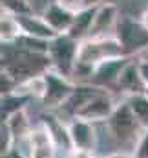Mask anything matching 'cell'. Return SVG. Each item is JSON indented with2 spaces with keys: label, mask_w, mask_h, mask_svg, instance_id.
<instances>
[{
  "label": "cell",
  "mask_w": 148,
  "mask_h": 158,
  "mask_svg": "<svg viewBox=\"0 0 148 158\" xmlns=\"http://www.w3.org/2000/svg\"><path fill=\"white\" fill-rule=\"evenodd\" d=\"M106 129L110 132V136L113 138L115 145L119 147H135L139 136L143 134V127L137 121L132 107L128 105V101L123 98L119 99L113 114H111L108 121H106Z\"/></svg>",
  "instance_id": "obj_1"
},
{
  "label": "cell",
  "mask_w": 148,
  "mask_h": 158,
  "mask_svg": "<svg viewBox=\"0 0 148 158\" xmlns=\"http://www.w3.org/2000/svg\"><path fill=\"white\" fill-rule=\"evenodd\" d=\"M117 57H126V55H124L119 40L115 39V35H111V37H88V39L80 40V44H79L77 63L95 68L97 64L110 61V59H117Z\"/></svg>",
  "instance_id": "obj_2"
},
{
  "label": "cell",
  "mask_w": 148,
  "mask_h": 158,
  "mask_svg": "<svg viewBox=\"0 0 148 158\" xmlns=\"http://www.w3.org/2000/svg\"><path fill=\"white\" fill-rule=\"evenodd\" d=\"M115 39L123 46V52L126 57L134 59L148 52V28L143 26L141 20L121 17L115 30Z\"/></svg>",
  "instance_id": "obj_3"
},
{
  "label": "cell",
  "mask_w": 148,
  "mask_h": 158,
  "mask_svg": "<svg viewBox=\"0 0 148 158\" xmlns=\"http://www.w3.org/2000/svg\"><path fill=\"white\" fill-rule=\"evenodd\" d=\"M79 40L70 37L68 33L57 35L55 39L49 40V50H48V57L51 61V68L57 70L62 76L72 77L73 66L77 63V55H79Z\"/></svg>",
  "instance_id": "obj_4"
},
{
  "label": "cell",
  "mask_w": 148,
  "mask_h": 158,
  "mask_svg": "<svg viewBox=\"0 0 148 158\" xmlns=\"http://www.w3.org/2000/svg\"><path fill=\"white\" fill-rule=\"evenodd\" d=\"M44 76H46V85L48 86H46V96H44V99L40 103L44 105V109L48 112H55L72 96V92L75 90L77 83H73V79L68 77V76L59 74L53 68H49Z\"/></svg>",
  "instance_id": "obj_5"
},
{
  "label": "cell",
  "mask_w": 148,
  "mask_h": 158,
  "mask_svg": "<svg viewBox=\"0 0 148 158\" xmlns=\"http://www.w3.org/2000/svg\"><path fill=\"white\" fill-rule=\"evenodd\" d=\"M117 99L115 96L111 94V90H104V88H99L92 98L90 101L79 110V114L75 118H82V119H88L92 123H104L108 121L115 107H117Z\"/></svg>",
  "instance_id": "obj_6"
},
{
  "label": "cell",
  "mask_w": 148,
  "mask_h": 158,
  "mask_svg": "<svg viewBox=\"0 0 148 158\" xmlns=\"http://www.w3.org/2000/svg\"><path fill=\"white\" fill-rule=\"evenodd\" d=\"M68 132L73 151H92V153L97 151L99 145L97 123H92L82 118H73L68 121Z\"/></svg>",
  "instance_id": "obj_7"
},
{
  "label": "cell",
  "mask_w": 148,
  "mask_h": 158,
  "mask_svg": "<svg viewBox=\"0 0 148 158\" xmlns=\"http://www.w3.org/2000/svg\"><path fill=\"white\" fill-rule=\"evenodd\" d=\"M28 143V158H57L59 149L51 140L48 127L40 121L33 127L31 134L26 138Z\"/></svg>",
  "instance_id": "obj_8"
},
{
  "label": "cell",
  "mask_w": 148,
  "mask_h": 158,
  "mask_svg": "<svg viewBox=\"0 0 148 158\" xmlns=\"http://www.w3.org/2000/svg\"><path fill=\"white\" fill-rule=\"evenodd\" d=\"M130 59L132 57H117V59H110V61H104V63L97 64L95 70H93L90 85H93L97 88H104V90H115L119 76H121L123 68L128 64Z\"/></svg>",
  "instance_id": "obj_9"
},
{
  "label": "cell",
  "mask_w": 148,
  "mask_h": 158,
  "mask_svg": "<svg viewBox=\"0 0 148 158\" xmlns=\"http://www.w3.org/2000/svg\"><path fill=\"white\" fill-rule=\"evenodd\" d=\"M119 20H121V13H119L117 4L104 2L101 6H97L90 37H111V35H115Z\"/></svg>",
  "instance_id": "obj_10"
},
{
  "label": "cell",
  "mask_w": 148,
  "mask_h": 158,
  "mask_svg": "<svg viewBox=\"0 0 148 158\" xmlns=\"http://www.w3.org/2000/svg\"><path fill=\"white\" fill-rule=\"evenodd\" d=\"M17 20H18V26L22 30L24 35H29V37H35V39H42V40H51L57 37V33L48 26V22L44 20V17L40 13H22V15H17Z\"/></svg>",
  "instance_id": "obj_11"
},
{
  "label": "cell",
  "mask_w": 148,
  "mask_h": 158,
  "mask_svg": "<svg viewBox=\"0 0 148 158\" xmlns=\"http://www.w3.org/2000/svg\"><path fill=\"white\" fill-rule=\"evenodd\" d=\"M40 15L44 17V20L48 22V26H49L57 35H62V33H68V31H70L72 22H73V17H75V13L64 9V7L59 6L57 2L48 4Z\"/></svg>",
  "instance_id": "obj_12"
},
{
  "label": "cell",
  "mask_w": 148,
  "mask_h": 158,
  "mask_svg": "<svg viewBox=\"0 0 148 158\" xmlns=\"http://www.w3.org/2000/svg\"><path fill=\"white\" fill-rule=\"evenodd\" d=\"M115 90H119L124 98L134 96V94H143V92H145V85H143V81H141V77H139L137 61H135V59H130L128 64L123 68Z\"/></svg>",
  "instance_id": "obj_13"
},
{
  "label": "cell",
  "mask_w": 148,
  "mask_h": 158,
  "mask_svg": "<svg viewBox=\"0 0 148 158\" xmlns=\"http://www.w3.org/2000/svg\"><path fill=\"white\" fill-rule=\"evenodd\" d=\"M95 11H97V6H88V7L80 9L79 13H75L73 22H72V28H70L68 35L73 37L75 40H79V42L84 40V39H88L90 33H92Z\"/></svg>",
  "instance_id": "obj_14"
},
{
  "label": "cell",
  "mask_w": 148,
  "mask_h": 158,
  "mask_svg": "<svg viewBox=\"0 0 148 158\" xmlns=\"http://www.w3.org/2000/svg\"><path fill=\"white\" fill-rule=\"evenodd\" d=\"M6 125H7V129H9V132H11V136H13V140H15V145L20 143V142H24V140L31 134V131H33V127H35V125L31 123L29 114H28V109L15 112L11 118L6 121Z\"/></svg>",
  "instance_id": "obj_15"
},
{
  "label": "cell",
  "mask_w": 148,
  "mask_h": 158,
  "mask_svg": "<svg viewBox=\"0 0 148 158\" xmlns=\"http://www.w3.org/2000/svg\"><path fill=\"white\" fill-rule=\"evenodd\" d=\"M29 101H31V98H28V96H24L20 92H13V94H7V96H2L0 98V121L6 123L15 112L28 109Z\"/></svg>",
  "instance_id": "obj_16"
},
{
  "label": "cell",
  "mask_w": 148,
  "mask_h": 158,
  "mask_svg": "<svg viewBox=\"0 0 148 158\" xmlns=\"http://www.w3.org/2000/svg\"><path fill=\"white\" fill-rule=\"evenodd\" d=\"M22 35V30L18 26L17 15L11 13H0V46H7L17 42Z\"/></svg>",
  "instance_id": "obj_17"
},
{
  "label": "cell",
  "mask_w": 148,
  "mask_h": 158,
  "mask_svg": "<svg viewBox=\"0 0 148 158\" xmlns=\"http://www.w3.org/2000/svg\"><path fill=\"white\" fill-rule=\"evenodd\" d=\"M46 86H48V85H46V76L40 74V76H33V77L22 81V83L18 85L17 92L24 94V96H28V98H31V99L42 101L44 96H46Z\"/></svg>",
  "instance_id": "obj_18"
},
{
  "label": "cell",
  "mask_w": 148,
  "mask_h": 158,
  "mask_svg": "<svg viewBox=\"0 0 148 158\" xmlns=\"http://www.w3.org/2000/svg\"><path fill=\"white\" fill-rule=\"evenodd\" d=\"M124 99L132 107V110H134L137 121L141 123V127L148 129V98L145 94H134V96H128Z\"/></svg>",
  "instance_id": "obj_19"
},
{
  "label": "cell",
  "mask_w": 148,
  "mask_h": 158,
  "mask_svg": "<svg viewBox=\"0 0 148 158\" xmlns=\"http://www.w3.org/2000/svg\"><path fill=\"white\" fill-rule=\"evenodd\" d=\"M0 9L2 13H11V15H22L33 11V7L26 0H0Z\"/></svg>",
  "instance_id": "obj_20"
},
{
  "label": "cell",
  "mask_w": 148,
  "mask_h": 158,
  "mask_svg": "<svg viewBox=\"0 0 148 158\" xmlns=\"http://www.w3.org/2000/svg\"><path fill=\"white\" fill-rule=\"evenodd\" d=\"M17 88H18L17 79L13 77L7 70L0 68V98H2V96H7V94H13V92H17Z\"/></svg>",
  "instance_id": "obj_21"
},
{
  "label": "cell",
  "mask_w": 148,
  "mask_h": 158,
  "mask_svg": "<svg viewBox=\"0 0 148 158\" xmlns=\"http://www.w3.org/2000/svg\"><path fill=\"white\" fill-rule=\"evenodd\" d=\"M134 158H148V129L143 131V134L139 136L135 147L132 149Z\"/></svg>",
  "instance_id": "obj_22"
},
{
  "label": "cell",
  "mask_w": 148,
  "mask_h": 158,
  "mask_svg": "<svg viewBox=\"0 0 148 158\" xmlns=\"http://www.w3.org/2000/svg\"><path fill=\"white\" fill-rule=\"evenodd\" d=\"M59 6H62L64 9H68V11H72V13H79L80 9H84V7H88V4H86V0H55Z\"/></svg>",
  "instance_id": "obj_23"
},
{
  "label": "cell",
  "mask_w": 148,
  "mask_h": 158,
  "mask_svg": "<svg viewBox=\"0 0 148 158\" xmlns=\"http://www.w3.org/2000/svg\"><path fill=\"white\" fill-rule=\"evenodd\" d=\"M137 61V72H139V77L143 81L145 88L148 86V57H141V59H135Z\"/></svg>",
  "instance_id": "obj_24"
},
{
  "label": "cell",
  "mask_w": 148,
  "mask_h": 158,
  "mask_svg": "<svg viewBox=\"0 0 148 158\" xmlns=\"http://www.w3.org/2000/svg\"><path fill=\"white\" fill-rule=\"evenodd\" d=\"M70 158H99V156L92 151H72Z\"/></svg>",
  "instance_id": "obj_25"
},
{
  "label": "cell",
  "mask_w": 148,
  "mask_h": 158,
  "mask_svg": "<svg viewBox=\"0 0 148 158\" xmlns=\"http://www.w3.org/2000/svg\"><path fill=\"white\" fill-rule=\"evenodd\" d=\"M103 158H134V155H132V151H113Z\"/></svg>",
  "instance_id": "obj_26"
},
{
  "label": "cell",
  "mask_w": 148,
  "mask_h": 158,
  "mask_svg": "<svg viewBox=\"0 0 148 158\" xmlns=\"http://www.w3.org/2000/svg\"><path fill=\"white\" fill-rule=\"evenodd\" d=\"M139 20L143 22V26H145V28H148V9L143 11V15H141V19H139Z\"/></svg>",
  "instance_id": "obj_27"
},
{
  "label": "cell",
  "mask_w": 148,
  "mask_h": 158,
  "mask_svg": "<svg viewBox=\"0 0 148 158\" xmlns=\"http://www.w3.org/2000/svg\"><path fill=\"white\" fill-rule=\"evenodd\" d=\"M104 2H108V0H86L88 6H101V4H104Z\"/></svg>",
  "instance_id": "obj_28"
},
{
  "label": "cell",
  "mask_w": 148,
  "mask_h": 158,
  "mask_svg": "<svg viewBox=\"0 0 148 158\" xmlns=\"http://www.w3.org/2000/svg\"><path fill=\"white\" fill-rule=\"evenodd\" d=\"M57 158H70V153H66V151H59V156Z\"/></svg>",
  "instance_id": "obj_29"
},
{
  "label": "cell",
  "mask_w": 148,
  "mask_h": 158,
  "mask_svg": "<svg viewBox=\"0 0 148 158\" xmlns=\"http://www.w3.org/2000/svg\"><path fill=\"white\" fill-rule=\"evenodd\" d=\"M4 129H6V123H4V121H0V134H2V131H4Z\"/></svg>",
  "instance_id": "obj_30"
},
{
  "label": "cell",
  "mask_w": 148,
  "mask_h": 158,
  "mask_svg": "<svg viewBox=\"0 0 148 158\" xmlns=\"http://www.w3.org/2000/svg\"><path fill=\"white\" fill-rule=\"evenodd\" d=\"M143 94H145V96H146V98H148V86H146V88H145V92H143Z\"/></svg>",
  "instance_id": "obj_31"
},
{
  "label": "cell",
  "mask_w": 148,
  "mask_h": 158,
  "mask_svg": "<svg viewBox=\"0 0 148 158\" xmlns=\"http://www.w3.org/2000/svg\"><path fill=\"white\" fill-rule=\"evenodd\" d=\"M26 2H28V0H26Z\"/></svg>",
  "instance_id": "obj_32"
}]
</instances>
